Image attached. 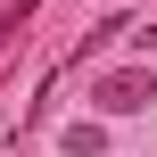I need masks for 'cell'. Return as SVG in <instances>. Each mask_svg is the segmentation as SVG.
Returning a JSON list of instances; mask_svg holds the SVG:
<instances>
[{"label": "cell", "mask_w": 157, "mask_h": 157, "mask_svg": "<svg viewBox=\"0 0 157 157\" xmlns=\"http://www.w3.org/2000/svg\"><path fill=\"white\" fill-rule=\"evenodd\" d=\"M99 149H108L99 124H66V157H99Z\"/></svg>", "instance_id": "obj_2"}, {"label": "cell", "mask_w": 157, "mask_h": 157, "mask_svg": "<svg viewBox=\"0 0 157 157\" xmlns=\"http://www.w3.org/2000/svg\"><path fill=\"white\" fill-rule=\"evenodd\" d=\"M91 99H99V116H141V108L157 99V75L149 66H116V75L91 83Z\"/></svg>", "instance_id": "obj_1"}]
</instances>
